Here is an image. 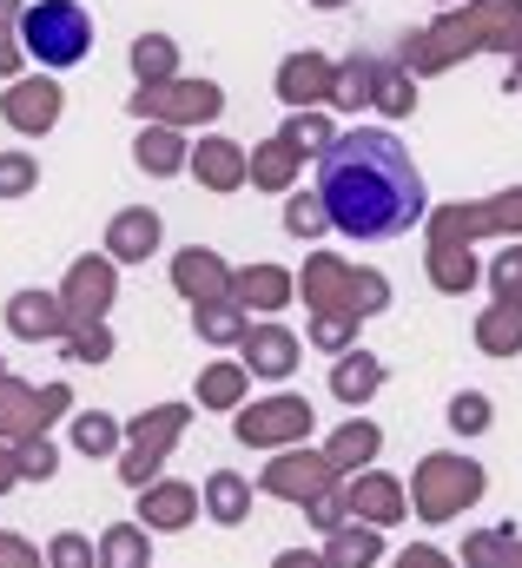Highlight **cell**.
<instances>
[{
    "mask_svg": "<svg viewBox=\"0 0 522 568\" xmlns=\"http://www.w3.org/2000/svg\"><path fill=\"white\" fill-rule=\"evenodd\" d=\"M20 40L40 67H80L87 47H93V20L73 7V0H40L27 20H20Z\"/></svg>",
    "mask_w": 522,
    "mask_h": 568,
    "instance_id": "obj_2",
    "label": "cell"
},
{
    "mask_svg": "<svg viewBox=\"0 0 522 568\" xmlns=\"http://www.w3.org/2000/svg\"><path fill=\"white\" fill-rule=\"evenodd\" d=\"M139 159H145L152 172H172V165H179V145L165 140V133H152V140H139Z\"/></svg>",
    "mask_w": 522,
    "mask_h": 568,
    "instance_id": "obj_8",
    "label": "cell"
},
{
    "mask_svg": "<svg viewBox=\"0 0 522 568\" xmlns=\"http://www.w3.org/2000/svg\"><path fill=\"white\" fill-rule=\"evenodd\" d=\"M113 245H120L127 258L152 252V245H159V219H152V212H127V219H120V239H113Z\"/></svg>",
    "mask_w": 522,
    "mask_h": 568,
    "instance_id": "obj_4",
    "label": "cell"
},
{
    "mask_svg": "<svg viewBox=\"0 0 522 568\" xmlns=\"http://www.w3.org/2000/svg\"><path fill=\"white\" fill-rule=\"evenodd\" d=\"M27 185H33V165H27V159H0V192L13 199V192H27Z\"/></svg>",
    "mask_w": 522,
    "mask_h": 568,
    "instance_id": "obj_10",
    "label": "cell"
},
{
    "mask_svg": "<svg viewBox=\"0 0 522 568\" xmlns=\"http://www.w3.org/2000/svg\"><path fill=\"white\" fill-rule=\"evenodd\" d=\"M331 140H338V133H324V120H318V113H304V120H291V145H304V152H324Z\"/></svg>",
    "mask_w": 522,
    "mask_h": 568,
    "instance_id": "obj_7",
    "label": "cell"
},
{
    "mask_svg": "<svg viewBox=\"0 0 522 568\" xmlns=\"http://www.w3.org/2000/svg\"><path fill=\"white\" fill-rule=\"evenodd\" d=\"M7 113H13L20 133H47V120L60 113V93H53V87H20V93L7 100Z\"/></svg>",
    "mask_w": 522,
    "mask_h": 568,
    "instance_id": "obj_3",
    "label": "cell"
},
{
    "mask_svg": "<svg viewBox=\"0 0 522 568\" xmlns=\"http://www.w3.org/2000/svg\"><path fill=\"white\" fill-rule=\"evenodd\" d=\"M132 67H139V73H165V67H172V47H165V40H139V47H132Z\"/></svg>",
    "mask_w": 522,
    "mask_h": 568,
    "instance_id": "obj_9",
    "label": "cell"
},
{
    "mask_svg": "<svg viewBox=\"0 0 522 568\" xmlns=\"http://www.w3.org/2000/svg\"><path fill=\"white\" fill-rule=\"evenodd\" d=\"M510 87H522V73H510Z\"/></svg>",
    "mask_w": 522,
    "mask_h": 568,
    "instance_id": "obj_11",
    "label": "cell"
},
{
    "mask_svg": "<svg viewBox=\"0 0 522 568\" xmlns=\"http://www.w3.org/2000/svg\"><path fill=\"white\" fill-rule=\"evenodd\" d=\"M318 225H331V212H324V199H291V232H298V239H311Z\"/></svg>",
    "mask_w": 522,
    "mask_h": 568,
    "instance_id": "obj_6",
    "label": "cell"
},
{
    "mask_svg": "<svg viewBox=\"0 0 522 568\" xmlns=\"http://www.w3.org/2000/svg\"><path fill=\"white\" fill-rule=\"evenodd\" d=\"M199 165H205V185H219V192H225V185H239V159H232L225 145H205V152H199Z\"/></svg>",
    "mask_w": 522,
    "mask_h": 568,
    "instance_id": "obj_5",
    "label": "cell"
},
{
    "mask_svg": "<svg viewBox=\"0 0 522 568\" xmlns=\"http://www.w3.org/2000/svg\"><path fill=\"white\" fill-rule=\"evenodd\" d=\"M318 199L331 212V232L351 239H396L423 219V172L410 145L384 126H351L324 145Z\"/></svg>",
    "mask_w": 522,
    "mask_h": 568,
    "instance_id": "obj_1",
    "label": "cell"
},
{
    "mask_svg": "<svg viewBox=\"0 0 522 568\" xmlns=\"http://www.w3.org/2000/svg\"><path fill=\"white\" fill-rule=\"evenodd\" d=\"M324 7H331V0H324Z\"/></svg>",
    "mask_w": 522,
    "mask_h": 568,
    "instance_id": "obj_12",
    "label": "cell"
}]
</instances>
